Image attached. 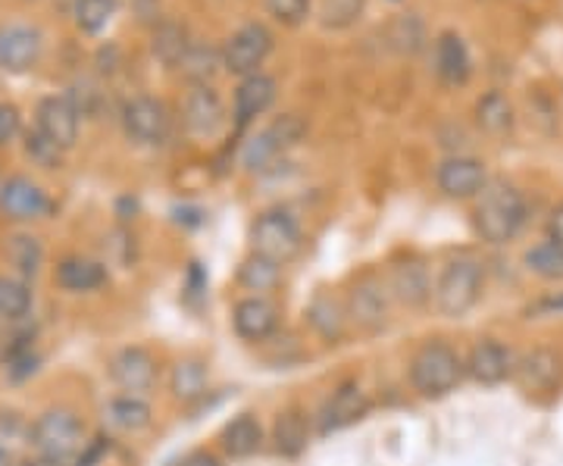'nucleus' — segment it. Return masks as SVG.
<instances>
[{"mask_svg":"<svg viewBox=\"0 0 563 466\" xmlns=\"http://www.w3.org/2000/svg\"><path fill=\"white\" fill-rule=\"evenodd\" d=\"M0 466H16V454H13V447L3 445V442H0Z\"/></svg>","mask_w":563,"mask_h":466,"instance_id":"nucleus-45","label":"nucleus"},{"mask_svg":"<svg viewBox=\"0 0 563 466\" xmlns=\"http://www.w3.org/2000/svg\"><path fill=\"white\" fill-rule=\"evenodd\" d=\"M85 445H88V432L73 407H47L29 423V451L38 457L73 466Z\"/></svg>","mask_w":563,"mask_h":466,"instance_id":"nucleus-3","label":"nucleus"},{"mask_svg":"<svg viewBox=\"0 0 563 466\" xmlns=\"http://www.w3.org/2000/svg\"><path fill=\"white\" fill-rule=\"evenodd\" d=\"M344 310H347V323H354L366 335L383 332L388 320H391V295L388 285L376 276H361L351 285L347 298H344Z\"/></svg>","mask_w":563,"mask_h":466,"instance_id":"nucleus-9","label":"nucleus"},{"mask_svg":"<svg viewBox=\"0 0 563 466\" xmlns=\"http://www.w3.org/2000/svg\"><path fill=\"white\" fill-rule=\"evenodd\" d=\"M181 122L195 138H217L229 125V110L213 85H191L181 98Z\"/></svg>","mask_w":563,"mask_h":466,"instance_id":"nucleus-15","label":"nucleus"},{"mask_svg":"<svg viewBox=\"0 0 563 466\" xmlns=\"http://www.w3.org/2000/svg\"><path fill=\"white\" fill-rule=\"evenodd\" d=\"M473 120L479 125V132H485L488 138H504L514 132V122H517V113H514V103L510 98L492 88L485 91L479 101L473 103Z\"/></svg>","mask_w":563,"mask_h":466,"instance_id":"nucleus-27","label":"nucleus"},{"mask_svg":"<svg viewBox=\"0 0 563 466\" xmlns=\"http://www.w3.org/2000/svg\"><path fill=\"white\" fill-rule=\"evenodd\" d=\"M51 213H54V201L32 176L16 173L0 185V217L7 223H38V220H47Z\"/></svg>","mask_w":563,"mask_h":466,"instance_id":"nucleus-11","label":"nucleus"},{"mask_svg":"<svg viewBox=\"0 0 563 466\" xmlns=\"http://www.w3.org/2000/svg\"><path fill=\"white\" fill-rule=\"evenodd\" d=\"M16 466H66V464H57V461H47V457H38V454H29V457H22V461H16Z\"/></svg>","mask_w":563,"mask_h":466,"instance_id":"nucleus-44","label":"nucleus"},{"mask_svg":"<svg viewBox=\"0 0 563 466\" xmlns=\"http://www.w3.org/2000/svg\"><path fill=\"white\" fill-rule=\"evenodd\" d=\"M526 223H529V201L523 191L507 179H492L470 210V225L476 238L492 247L517 242Z\"/></svg>","mask_w":563,"mask_h":466,"instance_id":"nucleus-1","label":"nucleus"},{"mask_svg":"<svg viewBox=\"0 0 563 466\" xmlns=\"http://www.w3.org/2000/svg\"><path fill=\"white\" fill-rule=\"evenodd\" d=\"M3 260L13 269V276L32 282V279H38L41 269L47 264V247L32 232H13L3 238Z\"/></svg>","mask_w":563,"mask_h":466,"instance_id":"nucleus-25","label":"nucleus"},{"mask_svg":"<svg viewBox=\"0 0 563 466\" xmlns=\"http://www.w3.org/2000/svg\"><path fill=\"white\" fill-rule=\"evenodd\" d=\"M22 135V113L16 103L0 101V147L13 144Z\"/></svg>","mask_w":563,"mask_h":466,"instance_id":"nucleus-41","label":"nucleus"},{"mask_svg":"<svg viewBox=\"0 0 563 466\" xmlns=\"http://www.w3.org/2000/svg\"><path fill=\"white\" fill-rule=\"evenodd\" d=\"M222 451L232 457V461H244V457H254L263 447V426L254 413H242L235 420H229L220 432Z\"/></svg>","mask_w":563,"mask_h":466,"instance_id":"nucleus-28","label":"nucleus"},{"mask_svg":"<svg viewBox=\"0 0 563 466\" xmlns=\"http://www.w3.org/2000/svg\"><path fill=\"white\" fill-rule=\"evenodd\" d=\"M307 135V122L298 113H282L269 125H263L257 135H251L242 147V166L247 173H263L273 163L285 157L291 147H298Z\"/></svg>","mask_w":563,"mask_h":466,"instance_id":"nucleus-5","label":"nucleus"},{"mask_svg":"<svg viewBox=\"0 0 563 466\" xmlns=\"http://www.w3.org/2000/svg\"><path fill=\"white\" fill-rule=\"evenodd\" d=\"M407 379L420 398L442 401L451 391H457L466 379V360L451 342L435 339V342L417 347V354L410 357V366H407Z\"/></svg>","mask_w":563,"mask_h":466,"instance_id":"nucleus-2","label":"nucleus"},{"mask_svg":"<svg viewBox=\"0 0 563 466\" xmlns=\"http://www.w3.org/2000/svg\"><path fill=\"white\" fill-rule=\"evenodd\" d=\"M303 247L301 223L288 210H266L251 223V254H261L273 264L285 266Z\"/></svg>","mask_w":563,"mask_h":466,"instance_id":"nucleus-6","label":"nucleus"},{"mask_svg":"<svg viewBox=\"0 0 563 466\" xmlns=\"http://www.w3.org/2000/svg\"><path fill=\"white\" fill-rule=\"evenodd\" d=\"M432 73L444 88H463L473 76V57L470 47L457 32H442L432 44Z\"/></svg>","mask_w":563,"mask_h":466,"instance_id":"nucleus-20","label":"nucleus"},{"mask_svg":"<svg viewBox=\"0 0 563 466\" xmlns=\"http://www.w3.org/2000/svg\"><path fill=\"white\" fill-rule=\"evenodd\" d=\"M366 0H320V25L325 32H347L363 20Z\"/></svg>","mask_w":563,"mask_h":466,"instance_id":"nucleus-37","label":"nucleus"},{"mask_svg":"<svg viewBox=\"0 0 563 466\" xmlns=\"http://www.w3.org/2000/svg\"><path fill=\"white\" fill-rule=\"evenodd\" d=\"M44 57V32L32 22H3L0 25V69L3 73H32Z\"/></svg>","mask_w":563,"mask_h":466,"instance_id":"nucleus-14","label":"nucleus"},{"mask_svg":"<svg viewBox=\"0 0 563 466\" xmlns=\"http://www.w3.org/2000/svg\"><path fill=\"white\" fill-rule=\"evenodd\" d=\"M107 282H110L107 266L85 254H63L54 264V285L63 295H95Z\"/></svg>","mask_w":563,"mask_h":466,"instance_id":"nucleus-22","label":"nucleus"},{"mask_svg":"<svg viewBox=\"0 0 563 466\" xmlns=\"http://www.w3.org/2000/svg\"><path fill=\"white\" fill-rule=\"evenodd\" d=\"M35 132L47 142H54L60 151H73L79 144L81 116L76 103L66 95H47L35 103Z\"/></svg>","mask_w":563,"mask_h":466,"instance_id":"nucleus-16","label":"nucleus"},{"mask_svg":"<svg viewBox=\"0 0 563 466\" xmlns=\"http://www.w3.org/2000/svg\"><path fill=\"white\" fill-rule=\"evenodd\" d=\"M514 382L529 398H554L563 386V351L554 345H536L517 360Z\"/></svg>","mask_w":563,"mask_h":466,"instance_id":"nucleus-8","label":"nucleus"},{"mask_svg":"<svg viewBox=\"0 0 563 466\" xmlns=\"http://www.w3.org/2000/svg\"><path fill=\"white\" fill-rule=\"evenodd\" d=\"M366 410H369L366 391L357 382H344L320 407V413H317V432L320 435H335V432H342V429L354 426L357 420H363Z\"/></svg>","mask_w":563,"mask_h":466,"instance_id":"nucleus-19","label":"nucleus"},{"mask_svg":"<svg viewBox=\"0 0 563 466\" xmlns=\"http://www.w3.org/2000/svg\"><path fill=\"white\" fill-rule=\"evenodd\" d=\"M542 242H548L551 247H558L563 254V201L551 207V213L544 217V232Z\"/></svg>","mask_w":563,"mask_h":466,"instance_id":"nucleus-42","label":"nucleus"},{"mask_svg":"<svg viewBox=\"0 0 563 466\" xmlns=\"http://www.w3.org/2000/svg\"><path fill=\"white\" fill-rule=\"evenodd\" d=\"M22 151H25V157L32 160V166H38V169H47V173H54V169H63V160H66V151H60L54 142H47L41 132H25L22 135Z\"/></svg>","mask_w":563,"mask_h":466,"instance_id":"nucleus-39","label":"nucleus"},{"mask_svg":"<svg viewBox=\"0 0 563 466\" xmlns=\"http://www.w3.org/2000/svg\"><path fill=\"white\" fill-rule=\"evenodd\" d=\"M279 98V81L266 73H257V76H247V79L239 81L235 88V98H232V122L244 129L251 122H257V116H263L273 103Z\"/></svg>","mask_w":563,"mask_h":466,"instance_id":"nucleus-23","label":"nucleus"},{"mask_svg":"<svg viewBox=\"0 0 563 466\" xmlns=\"http://www.w3.org/2000/svg\"><path fill=\"white\" fill-rule=\"evenodd\" d=\"M282 279V266L266 260L261 254H251L242 266H239V285L251 295H263V291H273Z\"/></svg>","mask_w":563,"mask_h":466,"instance_id":"nucleus-34","label":"nucleus"},{"mask_svg":"<svg viewBox=\"0 0 563 466\" xmlns=\"http://www.w3.org/2000/svg\"><path fill=\"white\" fill-rule=\"evenodd\" d=\"M273 47H276V35L269 32V25L244 22L222 44V69L229 76H239V79L257 76L263 69V63L269 60Z\"/></svg>","mask_w":563,"mask_h":466,"instance_id":"nucleus-7","label":"nucleus"},{"mask_svg":"<svg viewBox=\"0 0 563 466\" xmlns=\"http://www.w3.org/2000/svg\"><path fill=\"white\" fill-rule=\"evenodd\" d=\"M263 3H266V13L279 22V25L298 29L310 16V3L313 0H263Z\"/></svg>","mask_w":563,"mask_h":466,"instance_id":"nucleus-40","label":"nucleus"},{"mask_svg":"<svg viewBox=\"0 0 563 466\" xmlns=\"http://www.w3.org/2000/svg\"><path fill=\"white\" fill-rule=\"evenodd\" d=\"M385 41L395 54L401 57H417L426 47V25L417 13H401L385 25Z\"/></svg>","mask_w":563,"mask_h":466,"instance_id":"nucleus-32","label":"nucleus"},{"mask_svg":"<svg viewBox=\"0 0 563 466\" xmlns=\"http://www.w3.org/2000/svg\"><path fill=\"white\" fill-rule=\"evenodd\" d=\"M232 329L242 342H266L279 329V307L263 295H247L232 307Z\"/></svg>","mask_w":563,"mask_h":466,"instance_id":"nucleus-21","label":"nucleus"},{"mask_svg":"<svg viewBox=\"0 0 563 466\" xmlns=\"http://www.w3.org/2000/svg\"><path fill=\"white\" fill-rule=\"evenodd\" d=\"M463 360H466V379L483 388H498L514 379L520 354L501 339H479Z\"/></svg>","mask_w":563,"mask_h":466,"instance_id":"nucleus-12","label":"nucleus"},{"mask_svg":"<svg viewBox=\"0 0 563 466\" xmlns=\"http://www.w3.org/2000/svg\"><path fill=\"white\" fill-rule=\"evenodd\" d=\"M523 264L532 276H539L544 282H563V254L548 242L532 244L523 254Z\"/></svg>","mask_w":563,"mask_h":466,"instance_id":"nucleus-38","label":"nucleus"},{"mask_svg":"<svg viewBox=\"0 0 563 466\" xmlns=\"http://www.w3.org/2000/svg\"><path fill=\"white\" fill-rule=\"evenodd\" d=\"M310 329L320 335L322 342H339L344 332H347V310H344V301H339L335 295L329 291H317L313 301L303 310Z\"/></svg>","mask_w":563,"mask_h":466,"instance_id":"nucleus-26","label":"nucleus"},{"mask_svg":"<svg viewBox=\"0 0 563 466\" xmlns=\"http://www.w3.org/2000/svg\"><path fill=\"white\" fill-rule=\"evenodd\" d=\"M179 466H222V461L213 451H191Z\"/></svg>","mask_w":563,"mask_h":466,"instance_id":"nucleus-43","label":"nucleus"},{"mask_svg":"<svg viewBox=\"0 0 563 466\" xmlns=\"http://www.w3.org/2000/svg\"><path fill=\"white\" fill-rule=\"evenodd\" d=\"M488 182V166L473 154H451L435 169V188L448 201H476Z\"/></svg>","mask_w":563,"mask_h":466,"instance_id":"nucleus-13","label":"nucleus"},{"mask_svg":"<svg viewBox=\"0 0 563 466\" xmlns=\"http://www.w3.org/2000/svg\"><path fill=\"white\" fill-rule=\"evenodd\" d=\"M120 10V0H76L73 20L81 35H101Z\"/></svg>","mask_w":563,"mask_h":466,"instance_id":"nucleus-36","label":"nucleus"},{"mask_svg":"<svg viewBox=\"0 0 563 466\" xmlns=\"http://www.w3.org/2000/svg\"><path fill=\"white\" fill-rule=\"evenodd\" d=\"M485 295V264L473 254H457L442 266L435 276L432 307L444 320H461L483 301Z\"/></svg>","mask_w":563,"mask_h":466,"instance_id":"nucleus-4","label":"nucleus"},{"mask_svg":"<svg viewBox=\"0 0 563 466\" xmlns=\"http://www.w3.org/2000/svg\"><path fill=\"white\" fill-rule=\"evenodd\" d=\"M188 47H191V35H188V29H185L181 22L163 20L154 25L151 54H154V60H161L166 69H176Z\"/></svg>","mask_w":563,"mask_h":466,"instance_id":"nucleus-31","label":"nucleus"},{"mask_svg":"<svg viewBox=\"0 0 563 466\" xmlns=\"http://www.w3.org/2000/svg\"><path fill=\"white\" fill-rule=\"evenodd\" d=\"M35 310V291L13 273H0V325H20Z\"/></svg>","mask_w":563,"mask_h":466,"instance_id":"nucleus-30","label":"nucleus"},{"mask_svg":"<svg viewBox=\"0 0 563 466\" xmlns=\"http://www.w3.org/2000/svg\"><path fill=\"white\" fill-rule=\"evenodd\" d=\"M207 379L210 376H207V366L201 360H179L169 373V391L179 401H195L207 391Z\"/></svg>","mask_w":563,"mask_h":466,"instance_id":"nucleus-35","label":"nucleus"},{"mask_svg":"<svg viewBox=\"0 0 563 466\" xmlns=\"http://www.w3.org/2000/svg\"><path fill=\"white\" fill-rule=\"evenodd\" d=\"M388 295L391 301H398L407 310H422L432 304V291H435V279L432 269L420 257H407L398 260L388 269Z\"/></svg>","mask_w":563,"mask_h":466,"instance_id":"nucleus-17","label":"nucleus"},{"mask_svg":"<svg viewBox=\"0 0 563 466\" xmlns=\"http://www.w3.org/2000/svg\"><path fill=\"white\" fill-rule=\"evenodd\" d=\"M154 420V407L147 404L144 395H113L107 398L101 407V423L103 429L117 432V435H139L144 429L151 426Z\"/></svg>","mask_w":563,"mask_h":466,"instance_id":"nucleus-24","label":"nucleus"},{"mask_svg":"<svg viewBox=\"0 0 563 466\" xmlns=\"http://www.w3.org/2000/svg\"><path fill=\"white\" fill-rule=\"evenodd\" d=\"M122 132L129 142L141 144V147H157L169 138L173 129V113L161 98L151 95H139L122 107Z\"/></svg>","mask_w":563,"mask_h":466,"instance_id":"nucleus-10","label":"nucleus"},{"mask_svg":"<svg viewBox=\"0 0 563 466\" xmlns=\"http://www.w3.org/2000/svg\"><path fill=\"white\" fill-rule=\"evenodd\" d=\"M179 76L191 85H213V79L225 73L222 69V47H213L207 41H191V47L185 51V57L179 60Z\"/></svg>","mask_w":563,"mask_h":466,"instance_id":"nucleus-29","label":"nucleus"},{"mask_svg":"<svg viewBox=\"0 0 563 466\" xmlns=\"http://www.w3.org/2000/svg\"><path fill=\"white\" fill-rule=\"evenodd\" d=\"M110 379L113 386L125 391V395H144L157 386V360L151 357V351H144L139 345L120 347L110 357Z\"/></svg>","mask_w":563,"mask_h":466,"instance_id":"nucleus-18","label":"nucleus"},{"mask_svg":"<svg viewBox=\"0 0 563 466\" xmlns=\"http://www.w3.org/2000/svg\"><path fill=\"white\" fill-rule=\"evenodd\" d=\"M307 439H310V423L303 417L301 410H285L276 420V429H273V447L282 457H298L303 447H307Z\"/></svg>","mask_w":563,"mask_h":466,"instance_id":"nucleus-33","label":"nucleus"}]
</instances>
